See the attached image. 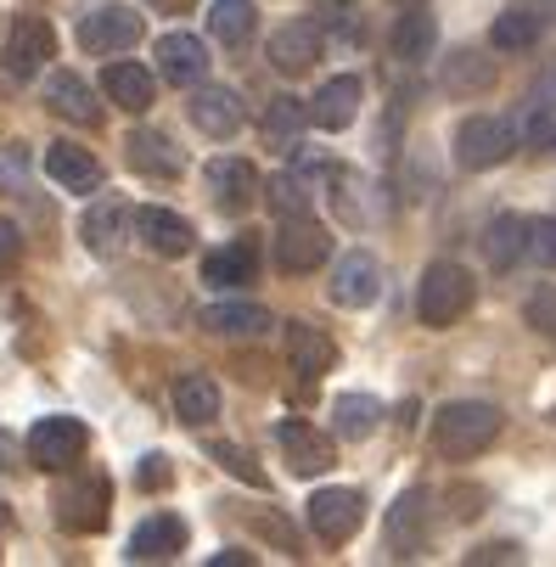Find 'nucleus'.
<instances>
[{
	"instance_id": "20e7f679",
	"label": "nucleus",
	"mask_w": 556,
	"mask_h": 567,
	"mask_svg": "<svg viewBox=\"0 0 556 567\" xmlns=\"http://www.w3.org/2000/svg\"><path fill=\"white\" fill-rule=\"evenodd\" d=\"M107 506H113V483L107 472H79L56 489V523L68 534H102L107 528Z\"/></svg>"
},
{
	"instance_id": "5701e85b",
	"label": "nucleus",
	"mask_w": 556,
	"mask_h": 567,
	"mask_svg": "<svg viewBox=\"0 0 556 567\" xmlns=\"http://www.w3.org/2000/svg\"><path fill=\"white\" fill-rule=\"evenodd\" d=\"M45 102H51V113H62L68 124H96V118H102L91 85H85L79 73H68V68H51V73H45Z\"/></svg>"
},
{
	"instance_id": "0eeeda50",
	"label": "nucleus",
	"mask_w": 556,
	"mask_h": 567,
	"mask_svg": "<svg viewBox=\"0 0 556 567\" xmlns=\"http://www.w3.org/2000/svg\"><path fill=\"white\" fill-rule=\"evenodd\" d=\"M365 523V495L360 489H315L309 501V528L315 539H327V545H349Z\"/></svg>"
},
{
	"instance_id": "79ce46f5",
	"label": "nucleus",
	"mask_w": 556,
	"mask_h": 567,
	"mask_svg": "<svg viewBox=\"0 0 556 567\" xmlns=\"http://www.w3.org/2000/svg\"><path fill=\"white\" fill-rule=\"evenodd\" d=\"M164 483H169V461L164 455H146L141 461V489H164Z\"/></svg>"
},
{
	"instance_id": "49530a36",
	"label": "nucleus",
	"mask_w": 556,
	"mask_h": 567,
	"mask_svg": "<svg viewBox=\"0 0 556 567\" xmlns=\"http://www.w3.org/2000/svg\"><path fill=\"white\" fill-rule=\"evenodd\" d=\"M12 528V512H7V501H0V534H7Z\"/></svg>"
},
{
	"instance_id": "4be33fe9",
	"label": "nucleus",
	"mask_w": 556,
	"mask_h": 567,
	"mask_svg": "<svg viewBox=\"0 0 556 567\" xmlns=\"http://www.w3.org/2000/svg\"><path fill=\"white\" fill-rule=\"evenodd\" d=\"M157 73H164L169 85H203L208 45L197 34H164V40H157Z\"/></svg>"
},
{
	"instance_id": "1a4fd4ad",
	"label": "nucleus",
	"mask_w": 556,
	"mask_h": 567,
	"mask_svg": "<svg viewBox=\"0 0 556 567\" xmlns=\"http://www.w3.org/2000/svg\"><path fill=\"white\" fill-rule=\"evenodd\" d=\"M56 51V34H51V23L45 18H34V12H18L12 18V29H7V73L12 79H34L40 68H45V56Z\"/></svg>"
},
{
	"instance_id": "9b49d317",
	"label": "nucleus",
	"mask_w": 556,
	"mask_h": 567,
	"mask_svg": "<svg viewBox=\"0 0 556 567\" xmlns=\"http://www.w3.org/2000/svg\"><path fill=\"white\" fill-rule=\"evenodd\" d=\"M208 192H214V203L225 214H248L259 203L265 181H259V169L248 164V157H214L208 164Z\"/></svg>"
},
{
	"instance_id": "2f4dec72",
	"label": "nucleus",
	"mask_w": 556,
	"mask_h": 567,
	"mask_svg": "<svg viewBox=\"0 0 556 567\" xmlns=\"http://www.w3.org/2000/svg\"><path fill=\"white\" fill-rule=\"evenodd\" d=\"M484 254H490V265H495V270H512L517 259H528V219L501 214V219L484 230Z\"/></svg>"
},
{
	"instance_id": "7c9ffc66",
	"label": "nucleus",
	"mask_w": 556,
	"mask_h": 567,
	"mask_svg": "<svg viewBox=\"0 0 556 567\" xmlns=\"http://www.w3.org/2000/svg\"><path fill=\"white\" fill-rule=\"evenodd\" d=\"M175 416L186 422V427H208L214 416H219V388H214V377H181L175 382Z\"/></svg>"
},
{
	"instance_id": "de8ad7c7",
	"label": "nucleus",
	"mask_w": 556,
	"mask_h": 567,
	"mask_svg": "<svg viewBox=\"0 0 556 567\" xmlns=\"http://www.w3.org/2000/svg\"><path fill=\"white\" fill-rule=\"evenodd\" d=\"M393 7H428V0H393Z\"/></svg>"
},
{
	"instance_id": "423d86ee",
	"label": "nucleus",
	"mask_w": 556,
	"mask_h": 567,
	"mask_svg": "<svg viewBox=\"0 0 556 567\" xmlns=\"http://www.w3.org/2000/svg\"><path fill=\"white\" fill-rule=\"evenodd\" d=\"M85 450H91V433H85L79 416H40L29 427V461L40 472H68Z\"/></svg>"
},
{
	"instance_id": "e433bc0d",
	"label": "nucleus",
	"mask_w": 556,
	"mask_h": 567,
	"mask_svg": "<svg viewBox=\"0 0 556 567\" xmlns=\"http://www.w3.org/2000/svg\"><path fill=\"white\" fill-rule=\"evenodd\" d=\"M528 259L545 265V270H556V214L528 219Z\"/></svg>"
},
{
	"instance_id": "ddd939ff",
	"label": "nucleus",
	"mask_w": 556,
	"mask_h": 567,
	"mask_svg": "<svg viewBox=\"0 0 556 567\" xmlns=\"http://www.w3.org/2000/svg\"><path fill=\"white\" fill-rule=\"evenodd\" d=\"M360 102H365V85H360V73H338V79H327L321 91H315V102H309V124H321V130H349L354 118H360Z\"/></svg>"
},
{
	"instance_id": "ea45409f",
	"label": "nucleus",
	"mask_w": 556,
	"mask_h": 567,
	"mask_svg": "<svg viewBox=\"0 0 556 567\" xmlns=\"http://www.w3.org/2000/svg\"><path fill=\"white\" fill-rule=\"evenodd\" d=\"M18 254H23L18 225H12V219H0V270H12V265H18Z\"/></svg>"
},
{
	"instance_id": "4c0bfd02",
	"label": "nucleus",
	"mask_w": 556,
	"mask_h": 567,
	"mask_svg": "<svg viewBox=\"0 0 556 567\" xmlns=\"http://www.w3.org/2000/svg\"><path fill=\"white\" fill-rule=\"evenodd\" d=\"M270 208L287 219V214H303L309 208V192H303V181L298 175H276L270 181Z\"/></svg>"
},
{
	"instance_id": "c756f323",
	"label": "nucleus",
	"mask_w": 556,
	"mask_h": 567,
	"mask_svg": "<svg viewBox=\"0 0 556 567\" xmlns=\"http://www.w3.org/2000/svg\"><path fill=\"white\" fill-rule=\"evenodd\" d=\"M254 29H259V7H254V0H214V7H208V34L219 45H248Z\"/></svg>"
},
{
	"instance_id": "f257e3e1",
	"label": "nucleus",
	"mask_w": 556,
	"mask_h": 567,
	"mask_svg": "<svg viewBox=\"0 0 556 567\" xmlns=\"http://www.w3.org/2000/svg\"><path fill=\"white\" fill-rule=\"evenodd\" d=\"M501 422H506L501 404H490V399H450L433 416V444L450 461H472L501 439Z\"/></svg>"
},
{
	"instance_id": "c9c22d12",
	"label": "nucleus",
	"mask_w": 556,
	"mask_h": 567,
	"mask_svg": "<svg viewBox=\"0 0 556 567\" xmlns=\"http://www.w3.org/2000/svg\"><path fill=\"white\" fill-rule=\"evenodd\" d=\"M208 455H214L230 477H243V483H254V489H265V466H254V455H248L243 444H208Z\"/></svg>"
},
{
	"instance_id": "6e6552de",
	"label": "nucleus",
	"mask_w": 556,
	"mask_h": 567,
	"mask_svg": "<svg viewBox=\"0 0 556 567\" xmlns=\"http://www.w3.org/2000/svg\"><path fill=\"white\" fill-rule=\"evenodd\" d=\"M135 40H141V12H135V7H119V0L79 18V45H85L91 56H119V51H130Z\"/></svg>"
},
{
	"instance_id": "39448f33",
	"label": "nucleus",
	"mask_w": 556,
	"mask_h": 567,
	"mask_svg": "<svg viewBox=\"0 0 556 567\" xmlns=\"http://www.w3.org/2000/svg\"><path fill=\"white\" fill-rule=\"evenodd\" d=\"M327 259H332L327 225L315 219L309 208H303V214H287L281 230H276V265H281L287 276H309V270H321Z\"/></svg>"
},
{
	"instance_id": "393cba45",
	"label": "nucleus",
	"mask_w": 556,
	"mask_h": 567,
	"mask_svg": "<svg viewBox=\"0 0 556 567\" xmlns=\"http://www.w3.org/2000/svg\"><path fill=\"white\" fill-rule=\"evenodd\" d=\"M444 91L461 96V102L495 91V56H484V51H450L444 56Z\"/></svg>"
},
{
	"instance_id": "473e14b6",
	"label": "nucleus",
	"mask_w": 556,
	"mask_h": 567,
	"mask_svg": "<svg viewBox=\"0 0 556 567\" xmlns=\"http://www.w3.org/2000/svg\"><path fill=\"white\" fill-rule=\"evenodd\" d=\"M332 416H338V439H371L382 422V404L371 393H338Z\"/></svg>"
},
{
	"instance_id": "a19ab883",
	"label": "nucleus",
	"mask_w": 556,
	"mask_h": 567,
	"mask_svg": "<svg viewBox=\"0 0 556 567\" xmlns=\"http://www.w3.org/2000/svg\"><path fill=\"white\" fill-rule=\"evenodd\" d=\"M466 561H472V567H478V561H523V550H517L512 539H495V545H478Z\"/></svg>"
},
{
	"instance_id": "58836bf2",
	"label": "nucleus",
	"mask_w": 556,
	"mask_h": 567,
	"mask_svg": "<svg viewBox=\"0 0 556 567\" xmlns=\"http://www.w3.org/2000/svg\"><path fill=\"white\" fill-rule=\"evenodd\" d=\"M528 327H539L550 343H556V287H539L528 298Z\"/></svg>"
},
{
	"instance_id": "f8f14e48",
	"label": "nucleus",
	"mask_w": 556,
	"mask_h": 567,
	"mask_svg": "<svg viewBox=\"0 0 556 567\" xmlns=\"http://www.w3.org/2000/svg\"><path fill=\"white\" fill-rule=\"evenodd\" d=\"M40 164H45V175H51L62 192H79V197L102 192V181H107V175H102V164L91 157V146H73V141H51Z\"/></svg>"
},
{
	"instance_id": "7ed1b4c3",
	"label": "nucleus",
	"mask_w": 556,
	"mask_h": 567,
	"mask_svg": "<svg viewBox=\"0 0 556 567\" xmlns=\"http://www.w3.org/2000/svg\"><path fill=\"white\" fill-rule=\"evenodd\" d=\"M512 152H517V130L506 118H490V113L461 118V130H455V164L466 175H484V169L506 164Z\"/></svg>"
},
{
	"instance_id": "a878e982",
	"label": "nucleus",
	"mask_w": 556,
	"mask_h": 567,
	"mask_svg": "<svg viewBox=\"0 0 556 567\" xmlns=\"http://www.w3.org/2000/svg\"><path fill=\"white\" fill-rule=\"evenodd\" d=\"M135 225V214L130 208H119V203H96L85 219H79V241H85L91 254H102V259H113L119 248H124V230Z\"/></svg>"
},
{
	"instance_id": "f3484780",
	"label": "nucleus",
	"mask_w": 556,
	"mask_h": 567,
	"mask_svg": "<svg viewBox=\"0 0 556 567\" xmlns=\"http://www.w3.org/2000/svg\"><path fill=\"white\" fill-rule=\"evenodd\" d=\"M321 45H327V34L315 29L309 18L281 23V29L270 34V68H281V73H309L315 62H321Z\"/></svg>"
},
{
	"instance_id": "a18cd8bd",
	"label": "nucleus",
	"mask_w": 556,
	"mask_h": 567,
	"mask_svg": "<svg viewBox=\"0 0 556 567\" xmlns=\"http://www.w3.org/2000/svg\"><path fill=\"white\" fill-rule=\"evenodd\" d=\"M152 7H157V12H186L192 0H152Z\"/></svg>"
},
{
	"instance_id": "72a5a7b5",
	"label": "nucleus",
	"mask_w": 556,
	"mask_h": 567,
	"mask_svg": "<svg viewBox=\"0 0 556 567\" xmlns=\"http://www.w3.org/2000/svg\"><path fill=\"white\" fill-rule=\"evenodd\" d=\"M539 12H501L495 18V29H490V45L495 51H528V45H539Z\"/></svg>"
},
{
	"instance_id": "4468645a",
	"label": "nucleus",
	"mask_w": 556,
	"mask_h": 567,
	"mask_svg": "<svg viewBox=\"0 0 556 567\" xmlns=\"http://www.w3.org/2000/svg\"><path fill=\"white\" fill-rule=\"evenodd\" d=\"M135 236L146 241L157 259H181V254H192V236H197V230H192L175 208L146 203V208H135Z\"/></svg>"
},
{
	"instance_id": "37998d69",
	"label": "nucleus",
	"mask_w": 556,
	"mask_h": 567,
	"mask_svg": "<svg viewBox=\"0 0 556 567\" xmlns=\"http://www.w3.org/2000/svg\"><path fill=\"white\" fill-rule=\"evenodd\" d=\"M534 102H550V107H556V62H550V68L539 73V85H534Z\"/></svg>"
},
{
	"instance_id": "2eb2a0df",
	"label": "nucleus",
	"mask_w": 556,
	"mask_h": 567,
	"mask_svg": "<svg viewBox=\"0 0 556 567\" xmlns=\"http://www.w3.org/2000/svg\"><path fill=\"white\" fill-rule=\"evenodd\" d=\"M186 113H192V124H197L203 135H214V141H230L236 130H243V96L225 91V85H197L192 102H186Z\"/></svg>"
},
{
	"instance_id": "6ab92c4d",
	"label": "nucleus",
	"mask_w": 556,
	"mask_h": 567,
	"mask_svg": "<svg viewBox=\"0 0 556 567\" xmlns=\"http://www.w3.org/2000/svg\"><path fill=\"white\" fill-rule=\"evenodd\" d=\"M281 455H287V466L298 472V477H321L332 461H338V450H332V439L327 433H315L309 422H281Z\"/></svg>"
},
{
	"instance_id": "aec40b11",
	"label": "nucleus",
	"mask_w": 556,
	"mask_h": 567,
	"mask_svg": "<svg viewBox=\"0 0 556 567\" xmlns=\"http://www.w3.org/2000/svg\"><path fill=\"white\" fill-rule=\"evenodd\" d=\"M186 550V523L175 512H152L146 523H135L130 534V561H169Z\"/></svg>"
},
{
	"instance_id": "c85d7f7f",
	"label": "nucleus",
	"mask_w": 556,
	"mask_h": 567,
	"mask_svg": "<svg viewBox=\"0 0 556 567\" xmlns=\"http://www.w3.org/2000/svg\"><path fill=\"white\" fill-rule=\"evenodd\" d=\"M388 45H393V56H400V62H428L433 45H439V23L422 7H405L400 23H393V34H388Z\"/></svg>"
},
{
	"instance_id": "f03ea898",
	"label": "nucleus",
	"mask_w": 556,
	"mask_h": 567,
	"mask_svg": "<svg viewBox=\"0 0 556 567\" xmlns=\"http://www.w3.org/2000/svg\"><path fill=\"white\" fill-rule=\"evenodd\" d=\"M472 298H478V281H472V270L439 259L422 270V287H416V315L422 327H455V320L472 309Z\"/></svg>"
},
{
	"instance_id": "f704fd0d",
	"label": "nucleus",
	"mask_w": 556,
	"mask_h": 567,
	"mask_svg": "<svg viewBox=\"0 0 556 567\" xmlns=\"http://www.w3.org/2000/svg\"><path fill=\"white\" fill-rule=\"evenodd\" d=\"M303 124H309V102H298V96H276L270 113H265V135L281 141V146H298V130Z\"/></svg>"
},
{
	"instance_id": "9d476101",
	"label": "nucleus",
	"mask_w": 556,
	"mask_h": 567,
	"mask_svg": "<svg viewBox=\"0 0 556 567\" xmlns=\"http://www.w3.org/2000/svg\"><path fill=\"white\" fill-rule=\"evenodd\" d=\"M124 157H130L135 175H152V181H181L186 175V152L164 130H130L124 135Z\"/></svg>"
},
{
	"instance_id": "412c9836",
	"label": "nucleus",
	"mask_w": 556,
	"mask_h": 567,
	"mask_svg": "<svg viewBox=\"0 0 556 567\" xmlns=\"http://www.w3.org/2000/svg\"><path fill=\"white\" fill-rule=\"evenodd\" d=\"M388 545H393V556L428 550V489H405L400 506L388 512Z\"/></svg>"
},
{
	"instance_id": "b1692460",
	"label": "nucleus",
	"mask_w": 556,
	"mask_h": 567,
	"mask_svg": "<svg viewBox=\"0 0 556 567\" xmlns=\"http://www.w3.org/2000/svg\"><path fill=\"white\" fill-rule=\"evenodd\" d=\"M102 91H107V102H119L124 113H146V107L157 102V79H152V68H141V62H113V68L102 73Z\"/></svg>"
},
{
	"instance_id": "a211bd4d",
	"label": "nucleus",
	"mask_w": 556,
	"mask_h": 567,
	"mask_svg": "<svg viewBox=\"0 0 556 567\" xmlns=\"http://www.w3.org/2000/svg\"><path fill=\"white\" fill-rule=\"evenodd\" d=\"M377 292H382V270H377V259L371 254H343L338 259V270H332V303L338 309H365V303H377Z\"/></svg>"
},
{
	"instance_id": "bb28decb",
	"label": "nucleus",
	"mask_w": 556,
	"mask_h": 567,
	"mask_svg": "<svg viewBox=\"0 0 556 567\" xmlns=\"http://www.w3.org/2000/svg\"><path fill=\"white\" fill-rule=\"evenodd\" d=\"M259 276V248L254 241H230V248H214L203 259V281L208 287H248Z\"/></svg>"
},
{
	"instance_id": "09e8293b",
	"label": "nucleus",
	"mask_w": 556,
	"mask_h": 567,
	"mask_svg": "<svg viewBox=\"0 0 556 567\" xmlns=\"http://www.w3.org/2000/svg\"><path fill=\"white\" fill-rule=\"evenodd\" d=\"M343 7H349V0H343Z\"/></svg>"
},
{
	"instance_id": "dca6fc26",
	"label": "nucleus",
	"mask_w": 556,
	"mask_h": 567,
	"mask_svg": "<svg viewBox=\"0 0 556 567\" xmlns=\"http://www.w3.org/2000/svg\"><path fill=\"white\" fill-rule=\"evenodd\" d=\"M287 360L303 382H321L338 365V343L321 327H309V320H287Z\"/></svg>"
},
{
	"instance_id": "cd10ccee",
	"label": "nucleus",
	"mask_w": 556,
	"mask_h": 567,
	"mask_svg": "<svg viewBox=\"0 0 556 567\" xmlns=\"http://www.w3.org/2000/svg\"><path fill=\"white\" fill-rule=\"evenodd\" d=\"M265 327H270L265 303H208L203 309V332L214 338H259Z\"/></svg>"
},
{
	"instance_id": "c03bdc74",
	"label": "nucleus",
	"mask_w": 556,
	"mask_h": 567,
	"mask_svg": "<svg viewBox=\"0 0 556 567\" xmlns=\"http://www.w3.org/2000/svg\"><path fill=\"white\" fill-rule=\"evenodd\" d=\"M208 567H254V556L248 550H219V556H208Z\"/></svg>"
}]
</instances>
